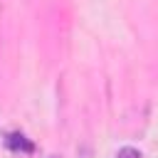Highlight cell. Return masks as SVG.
<instances>
[{
	"label": "cell",
	"instance_id": "1",
	"mask_svg": "<svg viewBox=\"0 0 158 158\" xmlns=\"http://www.w3.org/2000/svg\"><path fill=\"white\" fill-rule=\"evenodd\" d=\"M5 143H7V148H12V151H22V153H32V151H35V146H32L22 133H10V136L5 138Z\"/></svg>",
	"mask_w": 158,
	"mask_h": 158
},
{
	"label": "cell",
	"instance_id": "2",
	"mask_svg": "<svg viewBox=\"0 0 158 158\" xmlns=\"http://www.w3.org/2000/svg\"><path fill=\"white\" fill-rule=\"evenodd\" d=\"M116 158H143V156H141L138 148H133V146H123V148H118Z\"/></svg>",
	"mask_w": 158,
	"mask_h": 158
}]
</instances>
